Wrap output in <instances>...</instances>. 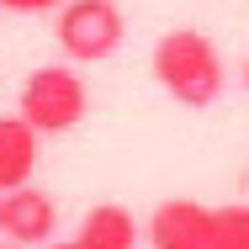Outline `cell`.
I'll list each match as a JSON object with an SVG mask.
<instances>
[{
  "instance_id": "obj_1",
  "label": "cell",
  "mask_w": 249,
  "mask_h": 249,
  "mask_svg": "<svg viewBox=\"0 0 249 249\" xmlns=\"http://www.w3.org/2000/svg\"><path fill=\"white\" fill-rule=\"evenodd\" d=\"M154 80L180 101V106H212L223 96V53L212 37H201L196 27H175L154 43Z\"/></svg>"
},
{
  "instance_id": "obj_2",
  "label": "cell",
  "mask_w": 249,
  "mask_h": 249,
  "mask_svg": "<svg viewBox=\"0 0 249 249\" xmlns=\"http://www.w3.org/2000/svg\"><path fill=\"white\" fill-rule=\"evenodd\" d=\"M85 111H90V90H85V80H80L74 69H64V64H43V69H32V74L21 80L16 117H27L43 138L80 127Z\"/></svg>"
},
{
  "instance_id": "obj_3",
  "label": "cell",
  "mask_w": 249,
  "mask_h": 249,
  "mask_svg": "<svg viewBox=\"0 0 249 249\" xmlns=\"http://www.w3.org/2000/svg\"><path fill=\"white\" fill-rule=\"evenodd\" d=\"M53 37L74 64H101L122 48L127 21H122L117 0H64L53 16Z\"/></svg>"
},
{
  "instance_id": "obj_4",
  "label": "cell",
  "mask_w": 249,
  "mask_h": 249,
  "mask_svg": "<svg viewBox=\"0 0 249 249\" xmlns=\"http://www.w3.org/2000/svg\"><path fill=\"white\" fill-rule=\"evenodd\" d=\"M0 233L21 249H43L58 233V201L48 191H37L32 180L0 191Z\"/></svg>"
},
{
  "instance_id": "obj_5",
  "label": "cell",
  "mask_w": 249,
  "mask_h": 249,
  "mask_svg": "<svg viewBox=\"0 0 249 249\" xmlns=\"http://www.w3.org/2000/svg\"><path fill=\"white\" fill-rule=\"evenodd\" d=\"M207 228H212V207L191 196L159 201L149 217V244L154 249H207Z\"/></svg>"
},
{
  "instance_id": "obj_6",
  "label": "cell",
  "mask_w": 249,
  "mask_h": 249,
  "mask_svg": "<svg viewBox=\"0 0 249 249\" xmlns=\"http://www.w3.org/2000/svg\"><path fill=\"white\" fill-rule=\"evenodd\" d=\"M133 244H138V217L127 207H117V201H101V207L85 212V223H80L74 239L43 244V249H133Z\"/></svg>"
},
{
  "instance_id": "obj_7",
  "label": "cell",
  "mask_w": 249,
  "mask_h": 249,
  "mask_svg": "<svg viewBox=\"0 0 249 249\" xmlns=\"http://www.w3.org/2000/svg\"><path fill=\"white\" fill-rule=\"evenodd\" d=\"M37 159H43V133L27 117H0V191L32 180Z\"/></svg>"
},
{
  "instance_id": "obj_8",
  "label": "cell",
  "mask_w": 249,
  "mask_h": 249,
  "mask_svg": "<svg viewBox=\"0 0 249 249\" xmlns=\"http://www.w3.org/2000/svg\"><path fill=\"white\" fill-rule=\"evenodd\" d=\"M207 249H249V207H212Z\"/></svg>"
},
{
  "instance_id": "obj_9",
  "label": "cell",
  "mask_w": 249,
  "mask_h": 249,
  "mask_svg": "<svg viewBox=\"0 0 249 249\" xmlns=\"http://www.w3.org/2000/svg\"><path fill=\"white\" fill-rule=\"evenodd\" d=\"M64 0H0V11H16V16H37V11H58Z\"/></svg>"
},
{
  "instance_id": "obj_10",
  "label": "cell",
  "mask_w": 249,
  "mask_h": 249,
  "mask_svg": "<svg viewBox=\"0 0 249 249\" xmlns=\"http://www.w3.org/2000/svg\"><path fill=\"white\" fill-rule=\"evenodd\" d=\"M244 90H249V58H244Z\"/></svg>"
},
{
  "instance_id": "obj_11",
  "label": "cell",
  "mask_w": 249,
  "mask_h": 249,
  "mask_svg": "<svg viewBox=\"0 0 249 249\" xmlns=\"http://www.w3.org/2000/svg\"><path fill=\"white\" fill-rule=\"evenodd\" d=\"M0 249H21V244H0Z\"/></svg>"
}]
</instances>
